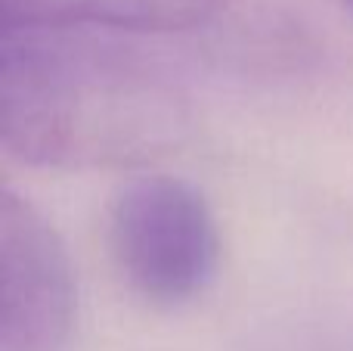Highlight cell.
Listing matches in <instances>:
<instances>
[{
    "mask_svg": "<svg viewBox=\"0 0 353 351\" xmlns=\"http://www.w3.org/2000/svg\"><path fill=\"white\" fill-rule=\"evenodd\" d=\"M189 93L130 35L0 28V143L41 168H130L180 146Z\"/></svg>",
    "mask_w": 353,
    "mask_h": 351,
    "instance_id": "1",
    "label": "cell"
},
{
    "mask_svg": "<svg viewBox=\"0 0 353 351\" xmlns=\"http://www.w3.org/2000/svg\"><path fill=\"white\" fill-rule=\"evenodd\" d=\"M109 249L137 296L176 308L201 296L217 274V221L192 184L171 174H137L112 199Z\"/></svg>",
    "mask_w": 353,
    "mask_h": 351,
    "instance_id": "2",
    "label": "cell"
},
{
    "mask_svg": "<svg viewBox=\"0 0 353 351\" xmlns=\"http://www.w3.org/2000/svg\"><path fill=\"white\" fill-rule=\"evenodd\" d=\"M78 290L53 224L0 190V351H65Z\"/></svg>",
    "mask_w": 353,
    "mask_h": 351,
    "instance_id": "3",
    "label": "cell"
},
{
    "mask_svg": "<svg viewBox=\"0 0 353 351\" xmlns=\"http://www.w3.org/2000/svg\"><path fill=\"white\" fill-rule=\"evenodd\" d=\"M226 0H0V28L176 35L211 25Z\"/></svg>",
    "mask_w": 353,
    "mask_h": 351,
    "instance_id": "4",
    "label": "cell"
},
{
    "mask_svg": "<svg viewBox=\"0 0 353 351\" xmlns=\"http://www.w3.org/2000/svg\"><path fill=\"white\" fill-rule=\"evenodd\" d=\"M344 6H347V10H353V0H344Z\"/></svg>",
    "mask_w": 353,
    "mask_h": 351,
    "instance_id": "5",
    "label": "cell"
}]
</instances>
